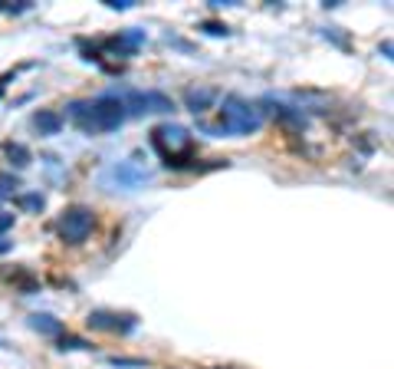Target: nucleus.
Returning <instances> with one entry per match:
<instances>
[{
  "instance_id": "8",
  "label": "nucleus",
  "mask_w": 394,
  "mask_h": 369,
  "mask_svg": "<svg viewBox=\"0 0 394 369\" xmlns=\"http://www.w3.org/2000/svg\"><path fill=\"white\" fill-rule=\"evenodd\" d=\"M217 99V90H210V86H197V90H187L185 92V109L194 115H204L214 106Z\"/></svg>"
},
{
  "instance_id": "9",
  "label": "nucleus",
  "mask_w": 394,
  "mask_h": 369,
  "mask_svg": "<svg viewBox=\"0 0 394 369\" xmlns=\"http://www.w3.org/2000/svg\"><path fill=\"white\" fill-rule=\"evenodd\" d=\"M263 106H270V115L273 119H280L283 126H293V129H306V115L293 109V106H283V102L276 99H263Z\"/></svg>"
},
{
  "instance_id": "7",
  "label": "nucleus",
  "mask_w": 394,
  "mask_h": 369,
  "mask_svg": "<svg viewBox=\"0 0 394 369\" xmlns=\"http://www.w3.org/2000/svg\"><path fill=\"white\" fill-rule=\"evenodd\" d=\"M92 330H105V333H132L138 320L132 313H115V310H92L86 320Z\"/></svg>"
},
{
  "instance_id": "10",
  "label": "nucleus",
  "mask_w": 394,
  "mask_h": 369,
  "mask_svg": "<svg viewBox=\"0 0 394 369\" xmlns=\"http://www.w3.org/2000/svg\"><path fill=\"white\" fill-rule=\"evenodd\" d=\"M33 126L40 129V136H60L62 132V115L53 113V109H40L33 115Z\"/></svg>"
},
{
  "instance_id": "18",
  "label": "nucleus",
  "mask_w": 394,
  "mask_h": 369,
  "mask_svg": "<svg viewBox=\"0 0 394 369\" xmlns=\"http://www.w3.org/2000/svg\"><path fill=\"white\" fill-rule=\"evenodd\" d=\"M33 7V0H17V3H10V0H0V13H24Z\"/></svg>"
},
{
  "instance_id": "5",
  "label": "nucleus",
  "mask_w": 394,
  "mask_h": 369,
  "mask_svg": "<svg viewBox=\"0 0 394 369\" xmlns=\"http://www.w3.org/2000/svg\"><path fill=\"white\" fill-rule=\"evenodd\" d=\"M92 228H96V215H92V208H83V204L62 211L60 218V238L69 244H83L92 234Z\"/></svg>"
},
{
  "instance_id": "19",
  "label": "nucleus",
  "mask_w": 394,
  "mask_h": 369,
  "mask_svg": "<svg viewBox=\"0 0 394 369\" xmlns=\"http://www.w3.org/2000/svg\"><path fill=\"white\" fill-rule=\"evenodd\" d=\"M109 10H128V7H135V0H102Z\"/></svg>"
},
{
  "instance_id": "3",
  "label": "nucleus",
  "mask_w": 394,
  "mask_h": 369,
  "mask_svg": "<svg viewBox=\"0 0 394 369\" xmlns=\"http://www.w3.org/2000/svg\"><path fill=\"white\" fill-rule=\"evenodd\" d=\"M122 102L125 115H168L174 113V99L158 90H109Z\"/></svg>"
},
{
  "instance_id": "6",
  "label": "nucleus",
  "mask_w": 394,
  "mask_h": 369,
  "mask_svg": "<svg viewBox=\"0 0 394 369\" xmlns=\"http://www.w3.org/2000/svg\"><path fill=\"white\" fill-rule=\"evenodd\" d=\"M98 181L105 185V188H142L145 181H151V168L145 165H138V162H119V165H112L105 168L102 175H98Z\"/></svg>"
},
{
  "instance_id": "13",
  "label": "nucleus",
  "mask_w": 394,
  "mask_h": 369,
  "mask_svg": "<svg viewBox=\"0 0 394 369\" xmlns=\"http://www.w3.org/2000/svg\"><path fill=\"white\" fill-rule=\"evenodd\" d=\"M17 208H20V211H30V215H40V211L46 208V198H43L40 191H24V195H17Z\"/></svg>"
},
{
  "instance_id": "4",
  "label": "nucleus",
  "mask_w": 394,
  "mask_h": 369,
  "mask_svg": "<svg viewBox=\"0 0 394 369\" xmlns=\"http://www.w3.org/2000/svg\"><path fill=\"white\" fill-rule=\"evenodd\" d=\"M151 145H155L161 152V158L174 168L178 165V152H191V132H187L185 126L168 122V126H158L151 132Z\"/></svg>"
},
{
  "instance_id": "2",
  "label": "nucleus",
  "mask_w": 394,
  "mask_h": 369,
  "mask_svg": "<svg viewBox=\"0 0 394 369\" xmlns=\"http://www.w3.org/2000/svg\"><path fill=\"white\" fill-rule=\"evenodd\" d=\"M259 126H263V113L253 102L240 99V96H223L217 126L200 122V129L210 132V136H253V132H259Z\"/></svg>"
},
{
  "instance_id": "23",
  "label": "nucleus",
  "mask_w": 394,
  "mask_h": 369,
  "mask_svg": "<svg viewBox=\"0 0 394 369\" xmlns=\"http://www.w3.org/2000/svg\"><path fill=\"white\" fill-rule=\"evenodd\" d=\"M0 346H3V340H0Z\"/></svg>"
},
{
  "instance_id": "14",
  "label": "nucleus",
  "mask_w": 394,
  "mask_h": 369,
  "mask_svg": "<svg viewBox=\"0 0 394 369\" xmlns=\"http://www.w3.org/2000/svg\"><path fill=\"white\" fill-rule=\"evenodd\" d=\"M56 350L60 353H66V350H92V343L83 340V336H73V333H62V336H56Z\"/></svg>"
},
{
  "instance_id": "20",
  "label": "nucleus",
  "mask_w": 394,
  "mask_h": 369,
  "mask_svg": "<svg viewBox=\"0 0 394 369\" xmlns=\"http://www.w3.org/2000/svg\"><path fill=\"white\" fill-rule=\"evenodd\" d=\"M10 228H13V215H7V211H0V234H7Z\"/></svg>"
},
{
  "instance_id": "17",
  "label": "nucleus",
  "mask_w": 394,
  "mask_h": 369,
  "mask_svg": "<svg viewBox=\"0 0 394 369\" xmlns=\"http://www.w3.org/2000/svg\"><path fill=\"white\" fill-rule=\"evenodd\" d=\"M17 188H20V181L13 179V175H0V202H3V198H13Z\"/></svg>"
},
{
  "instance_id": "21",
  "label": "nucleus",
  "mask_w": 394,
  "mask_h": 369,
  "mask_svg": "<svg viewBox=\"0 0 394 369\" xmlns=\"http://www.w3.org/2000/svg\"><path fill=\"white\" fill-rule=\"evenodd\" d=\"M13 76H17V73H3V76H0V96H3V90H7V83H10Z\"/></svg>"
},
{
  "instance_id": "12",
  "label": "nucleus",
  "mask_w": 394,
  "mask_h": 369,
  "mask_svg": "<svg viewBox=\"0 0 394 369\" xmlns=\"http://www.w3.org/2000/svg\"><path fill=\"white\" fill-rule=\"evenodd\" d=\"M7 158H10V165L13 168H26L30 162H33V155H30V149H26L24 142H7Z\"/></svg>"
},
{
  "instance_id": "11",
  "label": "nucleus",
  "mask_w": 394,
  "mask_h": 369,
  "mask_svg": "<svg viewBox=\"0 0 394 369\" xmlns=\"http://www.w3.org/2000/svg\"><path fill=\"white\" fill-rule=\"evenodd\" d=\"M30 330L43 333V336H62V323L56 317H49V313H33L30 317Z\"/></svg>"
},
{
  "instance_id": "16",
  "label": "nucleus",
  "mask_w": 394,
  "mask_h": 369,
  "mask_svg": "<svg viewBox=\"0 0 394 369\" xmlns=\"http://www.w3.org/2000/svg\"><path fill=\"white\" fill-rule=\"evenodd\" d=\"M200 30H204L207 37H230V26L221 24V20H204V24H200Z\"/></svg>"
},
{
  "instance_id": "1",
  "label": "nucleus",
  "mask_w": 394,
  "mask_h": 369,
  "mask_svg": "<svg viewBox=\"0 0 394 369\" xmlns=\"http://www.w3.org/2000/svg\"><path fill=\"white\" fill-rule=\"evenodd\" d=\"M66 115L76 129H83L86 136H102V132H115L119 126H125V109L122 102L115 99L112 92H102L89 102H69Z\"/></svg>"
},
{
  "instance_id": "22",
  "label": "nucleus",
  "mask_w": 394,
  "mask_h": 369,
  "mask_svg": "<svg viewBox=\"0 0 394 369\" xmlns=\"http://www.w3.org/2000/svg\"><path fill=\"white\" fill-rule=\"evenodd\" d=\"M13 247V241H7V238H3V234H0V254H7V251H10Z\"/></svg>"
},
{
  "instance_id": "15",
  "label": "nucleus",
  "mask_w": 394,
  "mask_h": 369,
  "mask_svg": "<svg viewBox=\"0 0 394 369\" xmlns=\"http://www.w3.org/2000/svg\"><path fill=\"white\" fill-rule=\"evenodd\" d=\"M109 366H115V369H145L148 359H142V356H109Z\"/></svg>"
}]
</instances>
